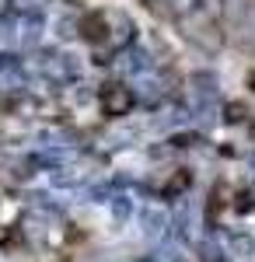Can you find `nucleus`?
<instances>
[{"instance_id": "f257e3e1", "label": "nucleus", "mask_w": 255, "mask_h": 262, "mask_svg": "<svg viewBox=\"0 0 255 262\" xmlns=\"http://www.w3.org/2000/svg\"><path fill=\"white\" fill-rule=\"evenodd\" d=\"M182 28H185V35L193 42H199L206 53H214V49H220V42H224V32H220V25H217V14H210V11H203L199 7L196 14H189L185 21H178Z\"/></svg>"}, {"instance_id": "f03ea898", "label": "nucleus", "mask_w": 255, "mask_h": 262, "mask_svg": "<svg viewBox=\"0 0 255 262\" xmlns=\"http://www.w3.org/2000/svg\"><path fill=\"white\" fill-rule=\"evenodd\" d=\"M133 105H137V95H133V88H126V84H109V88L101 91V108H105V116H130Z\"/></svg>"}, {"instance_id": "7ed1b4c3", "label": "nucleus", "mask_w": 255, "mask_h": 262, "mask_svg": "<svg viewBox=\"0 0 255 262\" xmlns=\"http://www.w3.org/2000/svg\"><path fill=\"white\" fill-rule=\"evenodd\" d=\"M164 4H168V11H172L175 21H185L189 14H196L199 7H203V0H164Z\"/></svg>"}, {"instance_id": "20e7f679", "label": "nucleus", "mask_w": 255, "mask_h": 262, "mask_svg": "<svg viewBox=\"0 0 255 262\" xmlns=\"http://www.w3.org/2000/svg\"><path fill=\"white\" fill-rule=\"evenodd\" d=\"M157 4H161V0H147V7H157Z\"/></svg>"}]
</instances>
